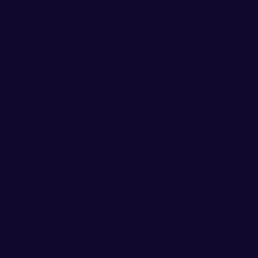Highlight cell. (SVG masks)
I'll return each instance as SVG.
<instances>
[]
</instances>
